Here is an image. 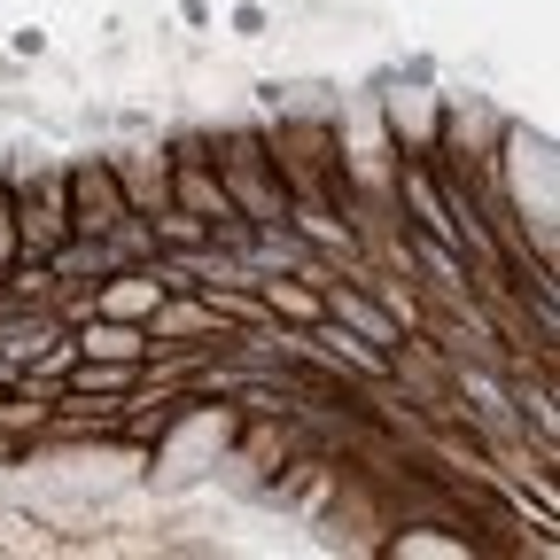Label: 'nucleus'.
<instances>
[{"label":"nucleus","instance_id":"f257e3e1","mask_svg":"<svg viewBox=\"0 0 560 560\" xmlns=\"http://www.w3.org/2000/svg\"><path fill=\"white\" fill-rule=\"evenodd\" d=\"M210 164H219V179H226V195H234V210L249 226H280V219H289L296 195H289V179H280L265 132H226L219 149H210Z\"/></svg>","mask_w":560,"mask_h":560},{"label":"nucleus","instance_id":"f03ea898","mask_svg":"<svg viewBox=\"0 0 560 560\" xmlns=\"http://www.w3.org/2000/svg\"><path fill=\"white\" fill-rule=\"evenodd\" d=\"M319 304H327V319H342L359 342H374V350H389L397 359V342H405V319L374 296V280L359 272V280H335V272H319Z\"/></svg>","mask_w":560,"mask_h":560},{"label":"nucleus","instance_id":"7ed1b4c3","mask_svg":"<svg viewBox=\"0 0 560 560\" xmlns=\"http://www.w3.org/2000/svg\"><path fill=\"white\" fill-rule=\"evenodd\" d=\"M62 187H70V234H86V242H102L117 219H125V187H117V172H109V156H94V164H70L62 172Z\"/></svg>","mask_w":560,"mask_h":560},{"label":"nucleus","instance_id":"20e7f679","mask_svg":"<svg viewBox=\"0 0 560 560\" xmlns=\"http://www.w3.org/2000/svg\"><path fill=\"white\" fill-rule=\"evenodd\" d=\"M172 296V280L156 272V265H109L102 280H94V304L86 312H109V319H140L149 327V312Z\"/></svg>","mask_w":560,"mask_h":560},{"label":"nucleus","instance_id":"39448f33","mask_svg":"<svg viewBox=\"0 0 560 560\" xmlns=\"http://www.w3.org/2000/svg\"><path fill=\"white\" fill-rule=\"evenodd\" d=\"M79 359H117V366H149V327L140 319H109V312H79L70 319Z\"/></svg>","mask_w":560,"mask_h":560},{"label":"nucleus","instance_id":"423d86ee","mask_svg":"<svg viewBox=\"0 0 560 560\" xmlns=\"http://www.w3.org/2000/svg\"><path fill=\"white\" fill-rule=\"evenodd\" d=\"M109 172H117V187H125V202H132V210H156V202L172 195V156H164V149H156V156H149V149L109 156Z\"/></svg>","mask_w":560,"mask_h":560},{"label":"nucleus","instance_id":"0eeeda50","mask_svg":"<svg viewBox=\"0 0 560 560\" xmlns=\"http://www.w3.org/2000/svg\"><path fill=\"white\" fill-rule=\"evenodd\" d=\"M149 234H156V257H187V249L210 242V219H195V210H179V202H156L149 210Z\"/></svg>","mask_w":560,"mask_h":560},{"label":"nucleus","instance_id":"6e6552de","mask_svg":"<svg viewBox=\"0 0 560 560\" xmlns=\"http://www.w3.org/2000/svg\"><path fill=\"white\" fill-rule=\"evenodd\" d=\"M16 249L24 242H16V219H9V195H0V265H16Z\"/></svg>","mask_w":560,"mask_h":560}]
</instances>
